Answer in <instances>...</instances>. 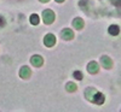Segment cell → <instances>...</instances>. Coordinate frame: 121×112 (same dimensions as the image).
I'll use <instances>...</instances> for the list:
<instances>
[{
  "instance_id": "obj_1",
  "label": "cell",
  "mask_w": 121,
  "mask_h": 112,
  "mask_svg": "<svg viewBox=\"0 0 121 112\" xmlns=\"http://www.w3.org/2000/svg\"><path fill=\"white\" fill-rule=\"evenodd\" d=\"M43 19L46 24H51L55 21V12L51 10H45L43 12Z\"/></svg>"
},
{
  "instance_id": "obj_2",
  "label": "cell",
  "mask_w": 121,
  "mask_h": 112,
  "mask_svg": "<svg viewBox=\"0 0 121 112\" xmlns=\"http://www.w3.org/2000/svg\"><path fill=\"white\" fill-rule=\"evenodd\" d=\"M44 44H45L47 47H52V46L56 44V37H55V35L47 34V35L45 36V39H44Z\"/></svg>"
},
{
  "instance_id": "obj_3",
  "label": "cell",
  "mask_w": 121,
  "mask_h": 112,
  "mask_svg": "<svg viewBox=\"0 0 121 112\" xmlns=\"http://www.w3.org/2000/svg\"><path fill=\"white\" fill-rule=\"evenodd\" d=\"M92 101H93L95 104H98V105L103 104L104 103V95L102 93H99V92H96V94L92 98Z\"/></svg>"
},
{
  "instance_id": "obj_4",
  "label": "cell",
  "mask_w": 121,
  "mask_h": 112,
  "mask_svg": "<svg viewBox=\"0 0 121 112\" xmlns=\"http://www.w3.org/2000/svg\"><path fill=\"white\" fill-rule=\"evenodd\" d=\"M60 36H62V39H64V40H72L73 36H74V33L70 29H63L62 33H60Z\"/></svg>"
},
{
  "instance_id": "obj_5",
  "label": "cell",
  "mask_w": 121,
  "mask_h": 112,
  "mask_svg": "<svg viewBox=\"0 0 121 112\" xmlns=\"http://www.w3.org/2000/svg\"><path fill=\"white\" fill-rule=\"evenodd\" d=\"M32 64L34 65V66H36V68H39V66H41L43 65V63H44V59L40 57V56H34V57H32Z\"/></svg>"
},
{
  "instance_id": "obj_6",
  "label": "cell",
  "mask_w": 121,
  "mask_h": 112,
  "mask_svg": "<svg viewBox=\"0 0 121 112\" xmlns=\"http://www.w3.org/2000/svg\"><path fill=\"white\" fill-rule=\"evenodd\" d=\"M98 69H99V66H98V64L96 62H91L87 65V71H88L90 74H96L97 71H98Z\"/></svg>"
},
{
  "instance_id": "obj_7",
  "label": "cell",
  "mask_w": 121,
  "mask_h": 112,
  "mask_svg": "<svg viewBox=\"0 0 121 112\" xmlns=\"http://www.w3.org/2000/svg\"><path fill=\"white\" fill-rule=\"evenodd\" d=\"M30 69L28 68V66H23L22 69H21V71H19V76H21L22 78H28L29 76H30Z\"/></svg>"
},
{
  "instance_id": "obj_8",
  "label": "cell",
  "mask_w": 121,
  "mask_h": 112,
  "mask_svg": "<svg viewBox=\"0 0 121 112\" xmlns=\"http://www.w3.org/2000/svg\"><path fill=\"white\" fill-rule=\"evenodd\" d=\"M100 63H102V65L105 68V69H109V68H112V60L109 59V57H107V56H104V57H102V59H100Z\"/></svg>"
},
{
  "instance_id": "obj_9",
  "label": "cell",
  "mask_w": 121,
  "mask_h": 112,
  "mask_svg": "<svg viewBox=\"0 0 121 112\" xmlns=\"http://www.w3.org/2000/svg\"><path fill=\"white\" fill-rule=\"evenodd\" d=\"M108 32H109V34H110V35L116 36V35H119V33H120V29H119V27H117V25L113 24V25H110V27H109Z\"/></svg>"
},
{
  "instance_id": "obj_10",
  "label": "cell",
  "mask_w": 121,
  "mask_h": 112,
  "mask_svg": "<svg viewBox=\"0 0 121 112\" xmlns=\"http://www.w3.org/2000/svg\"><path fill=\"white\" fill-rule=\"evenodd\" d=\"M73 25H74V28L75 29H82V27H84V21L81 18H75L74 21H73Z\"/></svg>"
},
{
  "instance_id": "obj_11",
  "label": "cell",
  "mask_w": 121,
  "mask_h": 112,
  "mask_svg": "<svg viewBox=\"0 0 121 112\" xmlns=\"http://www.w3.org/2000/svg\"><path fill=\"white\" fill-rule=\"evenodd\" d=\"M96 89H93V88H90V89H87L86 90V99H88V100H92V98H93V95L96 94Z\"/></svg>"
},
{
  "instance_id": "obj_12",
  "label": "cell",
  "mask_w": 121,
  "mask_h": 112,
  "mask_svg": "<svg viewBox=\"0 0 121 112\" xmlns=\"http://www.w3.org/2000/svg\"><path fill=\"white\" fill-rule=\"evenodd\" d=\"M39 22H40V18H39V16L38 15H32L30 16V23H32L33 25H38L39 24Z\"/></svg>"
},
{
  "instance_id": "obj_13",
  "label": "cell",
  "mask_w": 121,
  "mask_h": 112,
  "mask_svg": "<svg viewBox=\"0 0 121 112\" xmlns=\"http://www.w3.org/2000/svg\"><path fill=\"white\" fill-rule=\"evenodd\" d=\"M65 88H67L68 92H75V90H76V84L73 83V82H69V83L65 86Z\"/></svg>"
},
{
  "instance_id": "obj_14",
  "label": "cell",
  "mask_w": 121,
  "mask_h": 112,
  "mask_svg": "<svg viewBox=\"0 0 121 112\" xmlns=\"http://www.w3.org/2000/svg\"><path fill=\"white\" fill-rule=\"evenodd\" d=\"M74 77L76 80H82V74H81V71H75L74 72Z\"/></svg>"
},
{
  "instance_id": "obj_15",
  "label": "cell",
  "mask_w": 121,
  "mask_h": 112,
  "mask_svg": "<svg viewBox=\"0 0 121 112\" xmlns=\"http://www.w3.org/2000/svg\"><path fill=\"white\" fill-rule=\"evenodd\" d=\"M4 25H5V19L0 16V28H3Z\"/></svg>"
},
{
  "instance_id": "obj_16",
  "label": "cell",
  "mask_w": 121,
  "mask_h": 112,
  "mask_svg": "<svg viewBox=\"0 0 121 112\" xmlns=\"http://www.w3.org/2000/svg\"><path fill=\"white\" fill-rule=\"evenodd\" d=\"M56 1H57V3H63L64 0H56Z\"/></svg>"
},
{
  "instance_id": "obj_17",
  "label": "cell",
  "mask_w": 121,
  "mask_h": 112,
  "mask_svg": "<svg viewBox=\"0 0 121 112\" xmlns=\"http://www.w3.org/2000/svg\"><path fill=\"white\" fill-rule=\"evenodd\" d=\"M40 1H41V3H47L48 0H40Z\"/></svg>"
}]
</instances>
